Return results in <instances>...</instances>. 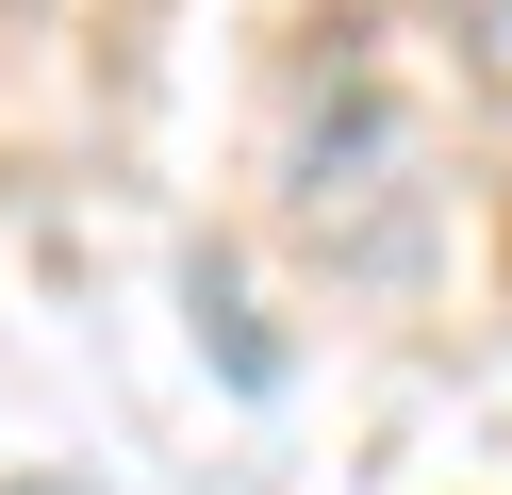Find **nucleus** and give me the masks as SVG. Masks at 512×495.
Masks as SVG:
<instances>
[{
  "mask_svg": "<svg viewBox=\"0 0 512 495\" xmlns=\"http://www.w3.org/2000/svg\"><path fill=\"white\" fill-rule=\"evenodd\" d=\"M298 231L331 264H413L430 198H413V116L380 83H331V116H314V149H298Z\"/></svg>",
  "mask_w": 512,
  "mask_h": 495,
  "instance_id": "obj_1",
  "label": "nucleus"
},
{
  "mask_svg": "<svg viewBox=\"0 0 512 495\" xmlns=\"http://www.w3.org/2000/svg\"><path fill=\"white\" fill-rule=\"evenodd\" d=\"M446 17H463V50H496V66H512V0H446Z\"/></svg>",
  "mask_w": 512,
  "mask_h": 495,
  "instance_id": "obj_2",
  "label": "nucleus"
}]
</instances>
